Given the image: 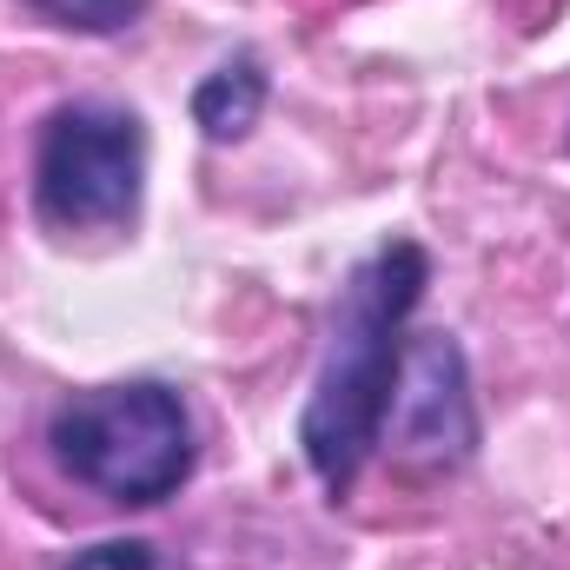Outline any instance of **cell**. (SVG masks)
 Listing matches in <instances>:
<instances>
[{
	"label": "cell",
	"instance_id": "cell-2",
	"mask_svg": "<svg viewBox=\"0 0 570 570\" xmlns=\"http://www.w3.org/2000/svg\"><path fill=\"white\" fill-rule=\"evenodd\" d=\"M47 451L107 504H159L193 478V412L159 379L94 385L47 419Z\"/></svg>",
	"mask_w": 570,
	"mask_h": 570
},
{
	"label": "cell",
	"instance_id": "cell-5",
	"mask_svg": "<svg viewBox=\"0 0 570 570\" xmlns=\"http://www.w3.org/2000/svg\"><path fill=\"white\" fill-rule=\"evenodd\" d=\"M259 114H266V67L253 60V53H233V60H219L206 80H199V94H193V120H199V134L206 140H246L253 127H259Z\"/></svg>",
	"mask_w": 570,
	"mask_h": 570
},
{
	"label": "cell",
	"instance_id": "cell-4",
	"mask_svg": "<svg viewBox=\"0 0 570 570\" xmlns=\"http://www.w3.org/2000/svg\"><path fill=\"white\" fill-rule=\"evenodd\" d=\"M385 431H392L399 458L425 464V471H451V464L471 458L478 412H471V372H464V352H458L451 332H419L405 345Z\"/></svg>",
	"mask_w": 570,
	"mask_h": 570
},
{
	"label": "cell",
	"instance_id": "cell-7",
	"mask_svg": "<svg viewBox=\"0 0 570 570\" xmlns=\"http://www.w3.org/2000/svg\"><path fill=\"white\" fill-rule=\"evenodd\" d=\"M60 570H186L173 551H159L153 538H100L87 551H73Z\"/></svg>",
	"mask_w": 570,
	"mask_h": 570
},
{
	"label": "cell",
	"instance_id": "cell-6",
	"mask_svg": "<svg viewBox=\"0 0 570 570\" xmlns=\"http://www.w3.org/2000/svg\"><path fill=\"white\" fill-rule=\"evenodd\" d=\"M27 7H40L67 33H120L146 13V0H27Z\"/></svg>",
	"mask_w": 570,
	"mask_h": 570
},
{
	"label": "cell",
	"instance_id": "cell-3",
	"mask_svg": "<svg viewBox=\"0 0 570 570\" xmlns=\"http://www.w3.org/2000/svg\"><path fill=\"white\" fill-rule=\"evenodd\" d=\"M146 186V127L127 107L67 100L47 114L33 153V213L53 233L134 226Z\"/></svg>",
	"mask_w": 570,
	"mask_h": 570
},
{
	"label": "cell",
	"instance_id": "cell-1",
	"mask_svg": "<svg viewBox=\"0 0 570 570\" xmlns=\"http://www.w3.org/2000/svg\"><path fill=\"white\" fill-rule=\"evenodd\" d=\"M425 285H431V259L419 239L379 246L338 285L325 358H318V379H312V399H305V419H298V451H305L312 478L332 498H345L358 484L365 458L385 444L399 365H405V318L419 312Z\"/></svg>",
	"mask_w": 570,
	"mask_h": 570
}]
</instances>
